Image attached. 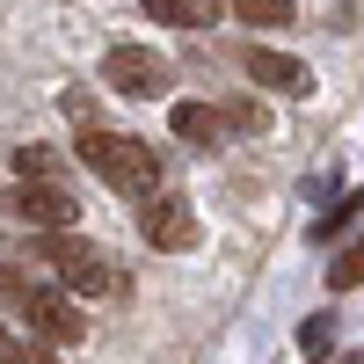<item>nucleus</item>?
I'll list each match as a JSON object with an SVG mask.
<instances>
[{"label":"nucleus","instance_id":"obj_18","mask_svg":"<svg viewBox=\"0 0 364 364\" xmlns=\"http://www.w3.org/2000/svg\"><path fill=\"white\" fill-rule=\"evenodd\" d=\"M343 364H357V357H343Z\"/></svg>","mask_w":364,"mask_h":364},{"label":"nucleus","instance_id":"obj_10","mask_svg":"<svg viewBox=\"0 0 364 364\" xmlns=\"http://www.w3.org/2000/svg\"><path fill=\"white\" fill-rule=\"evenodd\" d=\"M357 211H364V190H343V197H336V204H328L321 219H314V240H343V233L357 226Z\"/></svg>","mask_w":364,"mask_h":364},{"label":"nucleus","instance_id":"obj_1","mask_svg":"<svg viewBox=\"0 0 364 364\" xmlns=\"http://www.w3.org/2000/svg\"><path fill=\"white\" fill-rule=\"evenodd\" d=\"M73 154H80V168H87V175H102L109 190H124V197H154V190H161V161H154V146L132 139V132L80 124Z\"/></svg>","mask_w":364,"mask_h":364},{"label":"nucleus","instance_id":"obj_15","mask_svg":"<svg viewBox=\"0 0 364 364\" xmlns=\"http://www.w3.org/2000/svg\"><path fill=\"white\" fill-rule=\"evenodd\" d=\"M15 357H22V343L8 336V328H0V364H15Z\"/></svg>","mask_w":364,"mask_h":364},{"label":"nucleus","instance_id":"obj_8","mask_svg":"<svg viewBox=\"0 0 364 364\" xmlns=\"http://www.w3.org/2000/svg\"><path fill=\"white\" fill-rule=\"evenodd\" d=\"M168 124H175V139H190V146H219V139H226V117L204 109V102H175Z\"/></svg>","mask_w":364,"mask_h":364},{"label":"nucleus","instance_id":"obj_3","mask_svg":"<svg viewBox=\"0 0 364 364\" xmlns=\"http://www.w3.org/2000/svg\"><path fill=\"white\" fill-rule=\"evenodd\" d=\"M15 314H22V328L37 343H80L87 336V314L73 306L66 291H51V284H29L22 277V291H15Z\"/></svg>","mask_w":364,"mask_h":364},{"label":"nucleus","instance_id":"obj_9","mask_svg":"<svg viewBox=\"0 0 364 364\" xmlns=\"http://www.w3.org/2000/svg\"><path fill=\"white\" fill-rule=\"evenodd\" d=\"M161 29H211V0H146Z\"/></svg>","mask_w":364,"mask_h":364},{"label":"nucleus","instance_id":"obj_7","mask_svg":"<svg viewBox=\"0 0 364 364\" xmlns=\"http://www.w3.org/2000/svg\"><path fill=\"white\" fill-rule=\"evenodd\" d=\"M240 66H248V80H255V87H269V95H291V102H306V95H314V73L299 66L291 51L248 44V58H240Z\"/></svg>","mask_w":364,"mask_h":364},{"label":"nucleus","instance_id":"obj_2","mask_svg":"<svg viewBox=\"0 0 364 364\" xmlns=\"http://www.w3.org/2000/svg\"><path fill=\"white\" fill-rule=\"evenodd\" d=\"M29 255H37V262H58V284H66V291H87V299L117 291L109 255H102V248H87V240H73L66 226H44L37 240H29Z\"/></svg>","mask_w":364,"mask_h":364},{"label":"nucleus","instance_id":"obj_4","mask_svg":"<svg viewBox=\"0 0 364 364\" xmlns=\"http://www.w3.org/2000/svg\"><path fill=\"white\" fill-rule=\"evenodd\" d=\"M102 87L154 102V95H168V87H175V66H168L161 51H146V44H117V51L102 58Z\"/></svg>","mask_w":364,"mask_h":364},{"label":"nucleus","instance_id":"obj_6","mask_svg":"<svg viewBox=\"0 0 364 364\" xmlns=\"http://www.w3.org/2000/svg\"><path fill=\"white\" fill-rule=\"evenodd\" d=\"M139 233H146V248L182 255V248H197V211L182 204V197H154V204L139 211Z\"/></svg>","mask_w":364,"mask_h":364},{"label":"nucleus","instance_id":"obj_12","mask_svg":"<svg viewBox=\"0 0 364 364\" xmlns=\"http://www.w3.org/2000/svg\"><path fill=\"white\" fill-rule=\"evenodd\" d=\"M364 284V240H350V248L328 262V291H357Z\"/></svg>","mask_w":364,"mask_h":364},{"label":"nucleus","instance_id":"obj_17","mask_svg":"<svg viewBox=\"0 0 364 364\" xmlns=\"http://www.w3.org/2000/svg\"><path fill=\"white\" fill-rule=\"evenodd\" d=\"M22 291V277H15V269H0V299H15Z\"/></svg>","mask_w":364,"mask_h":364},{"label":"nucleus","instance_id":"obj_16","mask_svg":"<svg viewBox=\"0 0 364 364\" xmlns=\"http://www.w3.org/2000/svg\"><path fill=\"white\" fill-rule=\"evenodd\" d=\"M15 364H51V357H44V350H37V336H29V343H22V357H15Z\"/></svg>","mask_w":364,"mask_h":364},{"label":"nucleus","instance_id":"obj_11","mask_svg":"<svg viewBox=\"0 0 364 364\" xmlns=\"http://www.w3.org/2000/svg\"><path fill=\"white\" fill-rule=\"evenodd\" d=\"M299 15V0H233V22H248V29H284Z\"/></svg>","mask_w":364,"mask_h":364},{"label":"nucleus","instance_id":"obj_13","mask_svg":"<svg viewBox=\"0 0 364 364\" xmlns=\"http://www.w3.org/2000/svg\"><path fill=\"white\" fill-rule=\"evenodd\" d=\"M328 350H336V314L299 321V357H328Z\"/></svg>","mask_w":364,"mask_h":364},{"label":"nucleus","instance_id":"obj_5","mask_svg":"<svg viewBox=\"0 0 364 364\" xmlns=\"http://www.w3.org/2000/svg\"><path fill=\"white\" fill-rule=\"evenodd\" d=\"M0 211H15V219H29V226H73V219H80V204L58 190V182H22V190H0Z\"/></svg>","mask_w":364,"mask_h":364},{"label":"nucleus","instance_id":"obj_14","mask_svg":"<svg viewBox=\"0 0 364 364\" xmlns=\"http://www.w3.org/2000/svg\"><path fill=\"white\" fill-rule=\"evenodd\" d=\"M51 168H58V161L44 154V146H15V175H22V182H51Z\"/></svg>","mask_w":364,"mask_h":364}]
</instances>
